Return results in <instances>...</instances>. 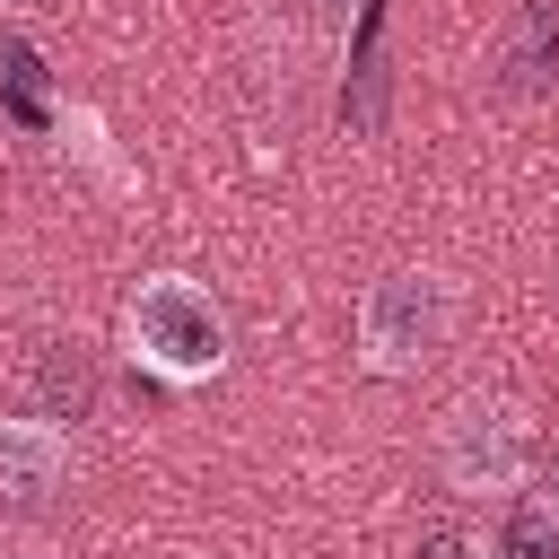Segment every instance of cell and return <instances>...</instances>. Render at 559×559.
I'll use <instances>...</instances> for the list:
<instances>
[{
  "instance_id": "cell-1",
  "label": "cell",
  "mask_w": 559,
  "mask_h": 559,
  "mask_svg": "<svg viewBox=\"0 0 559 559\" xmlns=\"http://www.w3.org/2000/svg\"><path fill=\"white\" fill-rule=\"evenodd\" d=\"M122 332H131V358H140V367H157L166 384H210V376L227 367V349H236L227 306H218L201 280H183V271L140 280V297H131Z\"/></svg>"
},
{
  "instance_id": "cell-2",
  "label": "cell",
  "mask_w": 559,
  "mask_h": 559,
  "mask_svg": "<svg viewBox=\"0 0 559 559\" xmlns=\"http://www.w3.org/2000/svg\"><path fill=\"white\" fill-rule=\"evenodd\" d=\"M454 280L445 271H384L367 297H358V358L376 376H419L445 358L454 341Z\"/></svg>"
},
{
  "instance_id": "cell-3",
  "label": "cell",
  "mask_w": 559,
  "mask_h": 559,
  "mask_svg": "<svg viewBox=\"0 0 559 559\" xmlns=\"http://www.w3.org/2000/svg\"><path fill=\"white\" fill-rule=\"evenodd\" d=\"M533 472V428L507 393H454L437 419V480L454 498H515Z\"/></svg>"
},
{
  "instance_id": "cell-4",
  "label": "cell",
  "mask_w": 559,
  "mask_h": 559,
  "mask_svg": "<svg viewBox=\"0 0 559 559\" xmlns=\"http://www.w3.org/2000/svg\"><path fill=\"white\" fill-rule=\"evenodd\" d=\"M70 480H79V454H70V437H61L44 411H35V419H0V507H9V515L61 507Z\"/></svg>"
},
{
  "instance_id": "cell-5",
  "label": "cell",
  "mask_w": 559,
  "mask_h": 559,
  "mask_svg": "<svg viewBox=\"0 0 559 559\" xmlns=\"http://www.w3.org/2000/svg\"><path fill=\"white\" fill-rule=\"evenodd\" d=\"M35 384H44V419H87V402H96V367L79 341H44Z\"/></svg>"
},
{
  "instance_id": "cell-6",
  "label": "cell",
  "mask_w": 559,
  "mask_h": 559,
  "mask_svg": "<svg viewBox=\"0 0 559 559\" xmlns=\"http://www.w3.org/2000/svg\"><path fill=\"white\" fill-rule=\"evenodd\" d=\"M550 26H559V0H524V35H515V79H524V87L550 79V61H559Z\"/></svg>"
},
{
  "instance_id": "cell-7",
  "label": "cell",
  "mask_w": 559,
  "mask_h": 559,
  "mask_svg": "<svg viewBox=\"0 0 559 559\" xmlns=\"http://www.w3.org/2000/svg\"><path fill=\"white\" fill-rule=\"evenodd\" d=\"M533 507H542V533L559 542V445H550V463H542V489H533Z\"/></svg>"
},
{
  "instance_id": "cell-8",
  "label": "cell",
  "mask_w": 559,
  "mask_h": 559,
  "mask_svg": "<svg viewBox=\"0 0 559 559\" xmlns=\"http://www.w3.org/2000/svg\"><path fill=\"white\" fill-rule=\"evenodd\" d=\"M419 559H472V542H463V533H445V524H437V533H428V542H419Z\"/></svg>"
}]
</instances>
